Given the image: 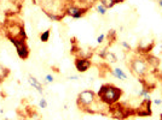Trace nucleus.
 Segmentation results:
<instances>
[{
	"label": "nucleus",
	"mask_w": 162,
	"mask_h": 120,
	"mask_svg": "<svg viewBox=\"0 0 162 120\" xmlns=\"http://www.w3.org/2000/svg\"><path fill=\"white\" fill-rule=\"evenodd\" d=\"M28 82H29V84H31V87L36 90L38 92H40V94H42V92H44L42 84L39 82V79H36L35 77H33V76H28Z\"/></svg>",
	"instance_id": "6e6552de"
},
{
	"label": "nucleus",
	"mask_w": 162,
	"mask_h": 120,
	"mask_svg": "<svg viewBox=\"0 0 162 120\" xmlns=\"http://www.w3.org/2000/svg\"><path fill=\"white\" fill-rule=\"evenodd\" d=\"M161 120H162V115H161Z\"/></svg>",
	"instance_id": "b1692460"
},
{
	"label": "nucleus",
	"mask_w": 162,
	"mask_h": 120,
	"mask_svg": "<svg viewBox=\"0 0 162 120\" xmlns=\"http://www.w3.org/2000/svg\"><path fill=\"white\" fill-rule=\"evenodd\" d=\"M154 102H155V105H157V106L162 105V100H160V98H159V100H155Z\"/></svg>",
	"instance_id": "4be33fe9"
},
{
	"label": "nucleus",
	"mask_w": 162,
	"mask_h": 120,
	"mask_svg": "<svg viewBox=\"0 0 162 120\" xmlns=\"http://www.w3.org/2000/svg\"><path fill=\"white\" fill-rule=\"evenodd\" d=\"M121 46L124 47L126 51H131V46H130V43H127L126 41H122V42H121Z\"/></svg>",
	"instance_id": "aec40b11"
},
{
	"label": "nucleus",
	"mask_w": 162,
	"mask_h": 120,
	"mask_svg": "<svg viewBox=\"0 0 162 120\" xmlns=\"http://www.w3.org/2000/svg\"><path fill=\"white\" fill-rule=\"evenodd\" d=\"M45 81H46V83H52L54 81L53 76H52V75H46V76H45Z\"/></svg>",
	"instance_id": "6ab92c4d"
},
{
	"label": "nucleus",
	"mask_w": 162,
	"mask_h": 120,
	"mask_svg": "<svg viewBox=\"0 0 162 120\" xmlns=\"http://www.w3.org/2000/svg\"><path fill=\"white\" fill-rule=\"evenodd\" d=\"M131 70L132 72L138 77L144 76L148 72V64L147 61L142 58H134L131 61Z\"/></svg>",
	"instance_id": "20e7f679"
},
{
	"label": "nucleus",
	"mask_w": 162,
	"mask_h": 120,
	"mask_svg": "<svg viewBox=\"0 0 162 120\" xmlns=\"http://www.w3.org/2000/svg\"><path fill=\"white\" fill-rule=\"evenodd\" d=\"M159 5H160V6L162 8V0H159Z\"/></svg>",
	"instance_id": "5701e85b"
},
{
	"label": "nucleus",
	"mask_w": 162,
	"mask_h": 120,
	"mask_svg": "<svg viewBox=\"0 0 162 120\" xmlns=\"http://www.w3.org/2000/svg\"><path fill=\"white\" fill-rule=\"evenodd\" d=\"M139 96H143L144 100H150V94H149V89L144 88L142 91H139Z\"/></svg>",
	"instance_id": "4468645a"
},
{
	"label": "nucleus",
	"mask_w": 162,
	"mask_h": 120,
	"mask_svg": "<svg viewBox=\"0 0 162 120\" xmlns=\"http://www.w3.org/2000/svg\"><path fill=\"white\" fill-rule=\"evenodd\" d=\"M111 75L116 77L117 79H120V81H126L127 79V75L124 72V70H121V68H113L111 70Z\"/></svg>",
	"instance_id": "1a4fd4ad"
},
{
	"label": "nucleus",
	"mask_w": 162,
	"mask_h": 120,
	"mask_svg": "<svg viewBox=\"0 0 162 120\" xmlns=\"http://www.w3.org/2000/svg\"><path fill=\"white\" fill-rule=\"evenodd\" d=\"M99 1H100L99 4H102L105 8H114L116 4L122 2L124 0H99Z\"/></svg>",
	"instance_id": "9d476101"
},
{
	"label": "nucleus",
	"mask_w": 162,
	"mask_h": 120,
	"mask_svg": "<svg viewBox=\"0 0 162 120\" xmlns=\"http://www.w3.org/2000/svg\"><path fill=\"white\" fill-rule=\"evenodd\" d=\"M90 68H91V60L88 58H77L75 60V68L79 72L84 73Z\"/></svg>",
	"instance_id": "423d86ee"
},
{
	"label": "nucleus",
	"mask_w": 162,
	"mask_h": 120,
	"mask_svg": "<svg viewBox=\"0 0 162 120\" xmlns=\"http://www.w3.org/2000/svg\"><path fill=\"white\" fill-rule=\"evenodd\" d=\"M104 38H105V35H104V34H100L99 36L97 38L96 41H97V43H98V45H100V43H103V42H104Z\"/></svg>",
	"instance_id": "a211bd4d"
},
{
	"label": "nucleus",
	"mask_w": 162,
	"mask_h": 120,
	"mask_svg": "<svg viewBox=\"0 0 162 120\" xmlns=\"http://www.w3.org/2000/svg\"><path fill=\"white\" fill-rule=\"evenodd\" d=\"M39 106H40V108H47L46 98H40V101H39Z\"/></svg>",
	"instance_id": "f3484780"
},
{
	"label": "nucleus",
	"mask_w": 162,
	"mask_h": 120,
	"mask_svg": "<svg viewBox=\"0 0 162 120\" xmlns=\"http://www.w3.org/2000/svg\"><path fill=\"white\" fill-rule=\"evenodd\" d=\"M10 42L15 46L17 55L22 60L28 59L29 57V47L25 42V38H8Z\"/></svg>",
	"instance_id": "7ed1b4c3"
},
{
	"label": "nucleus",
	"mask_w": 162,
	"mask_h": 120,
	"mask_svg": "<svg viewBox=\"0 0 162 120\" xmlns=\"http://www.w3.org/2000/svg\"><path fill=\"white\" fill-rule=\"evenodd\" d=\"M122 96V89L117 88L113 84H103L100 85L97 92V98L105 106H113L119 102Z\"/></svg>",
	"instance_id": "f257e3e1"
},
{
	"label": "nucleus",
	"mask_w": 162,
	"mask_h": 120,
	"mask_svg": "<svg viewBox=\"0 0 162 120\" xmlns=\"http://www.w3.org/2000/svg\"><path fill=\"white\" fill-rule=\"evenodd\" d=\"M115 35H116L115 30H110L108 32V38H109V41H110V42H113V41L115 40Z\"/></svg>",
	"instance_id": "dca6fc26"
},
{
	"label": "nucleus",
	"mask_w": 162,
	"mask_h": 120,
	"mask_svg": "<svg viewBox=\"0 0 162 120\" xmlns=\"http://www.w3.org/2000/svg\"><path fill=\"white\" fill-rule=\"evenodd\" d=\"M97 101H98V98L96 92L92 90H84L77 95V106L82 111L92 113V107H94Z\"/></svg>",
	"instance_id": "f03ea898"
},
{
	"label": "nucleus",
	"mask_w": 162,
	"mask_h": 120,
	"mask_svg": "<svg viewBox=\"0 0 162 120\" xmlns=\"http://www.w3.org/2000/svg\"><path fill=\"white\" fill-rule=\"evenodd\" d=\"M8 73H10V70L3 65H0V82H3L8 76Z\"/></svg>",
	"instance_id": "f8f14e48"
},
{
	"label": "nucleus",
	"mask_w": 162,
	"mask_h": 120,
	"mask_svg": "<svg viewBox=\"0 0 162 120\" xmlns=\"http://www.w3.org/2000/svg\"><path fill=\"white\" fill-rule=\"evenodd\" d=\"M86 11H87V8H82L80 6H76V5H70L65 10V15L70 16L74 19H80L81 17L85 16Z\"/></svg>",
	"instance_id": "39448f33"
},
{
	"label": "nucleus",
	"mask_w": 162,
	"mask_h": 120,
	"mask_svg": "<svg viewBox=\"0 0 162 120\" xmlns=\"http://www.w3.org/2000/svg\"><path fill=\"white\" fill-rule=\"evenodd\" d=\"M104 59L108 60L109 62H116V61H117V58H116V55L113 52H110V51H107V53H105V57H104Z\"/></svg>",
	"instance_id": "ddd939ff"
},
{
	"label": "nucleus",
	"mask_w": 162,
	"mask_h": 120,
	"mask_svg": "<svg viewBox=\"0 0 162 120\" xmlns=\"http://www.w3.org/2000/svg\"><path fill=\"white\" fill-rule=\"evenodd\" d=\"M96 10H97V12H98L99 15L104 16L105 13H107V10H108V8H105L102 4H98V5H97V8H96Z\"/></svg>",
	"instance_id": "2eb2a0df"
},
{
	"label": "nucleus",
	"mask_w": 162,
	"mask_h": 120,
	"mask_svg": "<svg viewBox=\"0 0 162 120\" xmlns=\"http://www.w3.org/2000/svg\"><path fill=\"white\" fill-rule=\"evenodd\" d=\"M136 114L139 115V117H148V115H150V114H151V109H150V100H144Z\"/></svg>",
	"instance_id": "0eeeda50"
},
{
	"label": "nucleus",
	"mask_w": 162,
	"mask_h": 120,
	"mask_svg": "<svg viewBox=\"0 0 162 120\" xmlns=\"http://www.w3.org/2000/svg\"><path fill=\"white\" fill-rule=\"evenodd\" d=\"M50 36H51V29L45 30V31H42L40 34V41L44 42V43H46V42H48V40H50Z\"/></svg>",
	"instance_id": "9b49d317"
},
{
	"label": "nucleus",
	"mask_w": 162,
	"mask_h": 120,
	"mask_svg": "<svg viewBox=\"0 0 162 120\" xmlns=\"http://www.w3.org/2000/svg\"><path fill=\"white\" fill-rule=\"evenodd\" d=\"M69 79L70 81H77V79H79V77H77V76H70Z\"/></svg>",
	"instance_id": "412c9836"
}]
</instances>
